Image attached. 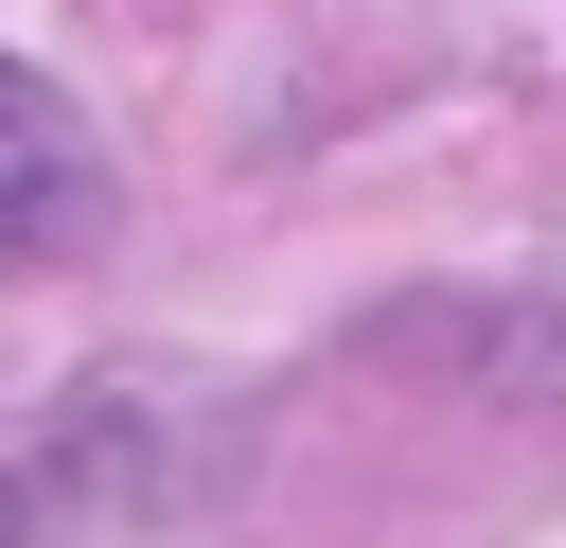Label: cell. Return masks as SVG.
Segmentation results:
<instances>
[{
	"mask_svg": "<svg viewBox=\"0 0 566 548\" xmlns=\"http://www.w3.org/2000/svg\"><path fill=\"white\" fill-rule=\"evenodd\" d=\"M88 212H106L88 124L53 106V71H18V53H0V247H18V265H53V247H88Z\"/></svg>",
	"mask_w": 566,
	"mask_h": 548,
	"instance_id": "6da1fadb",
	"label": "cell"
},
{
	"mask_svg": "<svg viewBox=\"0 0 566 548\" xmlns=\"http://www.w3.org/2000/svg\"><path fill=\"white\" fill-rule=\"evenodd\" d=\"M124 460V424H71V442H35V460H0V548H53L71 513H88V477Z\"/></svg>",
	"mask_w": 566,
	"mask_h": 548,
	"instance_id": "7a4b0ae2",
	"label": "cell"
}]
</instances>
